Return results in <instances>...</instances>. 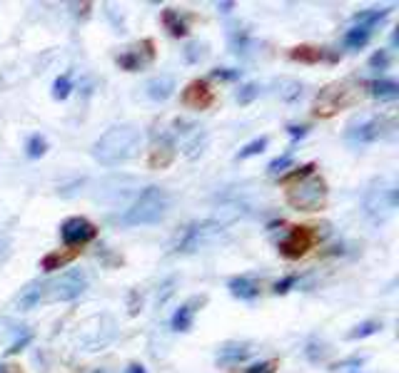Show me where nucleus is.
<instances>
[{
  "mask_svg": "<svg viewBox=\"0 0 399 373\" xmlns=\"http://www.w3.org/2000/svg\"><path fill=\"white\" fill-rule=\"evenodd\" d=\"M140 130L132 124H118L113 130H107L105 135L93 144V157L100 162L102 167H115L123 162L132 160L140 149Z\"/></svg>",
  "mask_w": 399,
  "mask_h": 373,
  "instance_id": "f257e3e1",
  "label": "nucleus"
},
{
  "mask_svg": "<svg viewBox=\"0 0 399 373\" xmlns=\"http://www.w3.org/2000/svg\"><path fill=\"white\" fill-rule=\"evenodd\" d=\"M170 207V197L162 187H145L137 199L125 209V214L120 217L123 226H145V224H157L167 214Z\"/></svg>",
  "mask_w": 399,
  "mask_h": 373,
  "instance_id": "f03ea898",
  "label": "nucleus"
},
{
  "mask_svg": "<svg viewBox=\"0 0 399 373\" xmlns=\"http://www.w3.org/2000/svg\"><path fill=\"white\" fill-rule=\"evenodd\" d=\"M225 237H227V226H222L220 222L214 219H203L195 222V224H187L182 231H178V237H175L170 249H173L175 254H195V251H203V249L217 247Z\"/></svg>",
  "mask_w": 399,
  "mask_h": 373,
  "instance_id": "7ed1b4c3",
  "label": "nucleus"
},
{
  "mask_svg": "<svg viewBox=\"0 0 399 373\" xmlns=\"http://www.w3.org/2000/svg\"><path fill=\"white\" fill-rule=\"evenodd\" d=\"M324 201H327V184L317 174L299 179L287 190V204L297 212H320Z\"/></svg>",
  "mask_w": 399,
  "mask_h": 373,
  "instance_id": "20e7f679",
  "label": "nucleus"
},
{
  "mask_svg": "<svg viewBox=\"0 0 399 373\" xmlns=\"http://www.w3.org/2000/svg\"><path fill=\"white\" fill-rule=\"evenodd\" d=\"M88 286V276L80 269H70L60 279H53V281H42V304L48 301H72L78 299L80 294Z\"/></svg>",
  "mask_w": 399,
  "mask_h": 373,
  "instance_id": "39448f33",
  "label": "nucleus"
},
{
  "mask_svg": "<svg viewBox=\"0 0 399 373\" xmlns=\"http://www.w3.org/2000/svg\"><path fill=\"white\" fill-rule=\"evenodd\" d=\"M394 209H397V187L389 179H380L364 197V212L375 222H384Z\"/></svg>",
  "mask_w": 399,
  "mask_h": 373,
  "instance_id": "423d86ee",
  "label": "nucleus"
},
{
  "mask_svg": "<svg viewBox=\"0 0 399 373\" xmlns=\"http://www.w3.org/2000/svg\"><path fill=\"white\" fill-rule=\"evenodd\" d=\"M389 132V122L382 117H362L354 119V122L347 127V140L354 144H364V142H377Z\"/></svg>",
  "mask_w": 399,
  "mask_h": 373,
  "instance_id": "0eeeda50",
  "label": "nucleus"
},
{
  "mask_svg": "<svg viewBox=\"0 0 399 373\" xmlns=\"http://www.w3.org/2000/svg\"><path fill=\"white\" fill-rule=\"evenodd\" d=\"M315 239H317L315 231L310 226H292L277 247H280V254L287 256V259H299V256H304L310 251Z\"/></svg>",
  "mask_w": 399,
  "mask_h": 373,
  "instance_id": "6e6552de",
  "label": "nucleus"
},
{
  "mask_svg": "<svg viewBox=\"0 0 399 373\" xmlns=\"http://www.w3.org/2000/svg\"><path fill=\"white\" fill-rule=\"evenodd\" d=\"M60 237L68 247H80V244H88L90 239L97 237V226L85 217H70L60 226Z\"/></svg>",
  "mask_w": 399,
  "mask_h": 373,
  "instance_id": "1a4fd4ad",
  "label": "nucleus"
},
{
  "mask_svg": "<svg viewBox=\"0 0 399 373\" xmlns=\"http://www.w3.org/2000/svg\"><path fill=\"white\" fill-rule=\"evenodd\" d=\"M182 102L192 110H208L212 105V90H210L208 80H192L182 90Z\"/></svg>",
  "mask_w": 399,
  "mask_h": 373,
  "instance_id": "9d476101",
  "label": "nucleus"
},
{
  "mask_svg": "<svg viewBox=\"0 0 399 373\" xmlns=\"http://www.w3.org/2000/svg\"><path fill=\"white\" fill-rule=\"evenodd\" d=\"M205 301H208V297H192L190 301L182 304V306H180L178 311H175V316H173V329H175V331H190L197 308L203 306Z\"/></svg>",
  "mask_w": 399,
  "mask_h": 373,
  "instance_id": "9b49d317",
  "label": "nucleus"
},
{
  "mask_svg": "<svg viewBox=\"0 0 399 373\" xmlns=\"http://www.w3.org/2000/svg\"><path fill=\"white\" fill-rule=\"evenodd\" d=\"M173 160H175L173 137L162 135L160 142H155V147H152V152H150V167H152V169H162V167H167Z\"/></svg>",
  "mask_w": 399,
  "mask_h": 373,
  "instance_id": "f8f14e48",
  "label": "nucleus"
},
{
  "mask_svg": "<svg viewBox=\"0 0 399 373\" xmlns=\"http://www.w3.org/2000/svg\"><path fill=\"white\" fill-rule=\"evenodd\" d=\"M227 289L235 299H242V301H252V299L260 297V284L250 276H235L227 281Z\"/></svg>",
  "mask_w": 399,
  "mask_h": 373,
  "instance_id": "ddd939ff",
  "label": "nucleus"
},
{
  "mask_svg": "<svg viewBox=\"0 0 399 373\" xmlns=\"http://www.w3.org/2000/svg\"><path fill=\"white\" fill-rule=\"evenodd\" d=\"M145 92H148L150 100L165 102L167 97L175 92V80L170 75H157V77H152V80H148V85H145Z\"/></svg>",
  "mask_w": 399,
  "mask_h": 373,
  "instance_id": "4468645a",
  "label": "nucleus"
},
{
  "mask_svg": "<svg viewBox=\"0 0 399 373\" xmlns=\"http://www.w3.org/2000/svg\"><path fill=\"white\" fill-rule=\"evenodd\" d=\"M250 346L247 344H237V341H230V344H225L220 351H217V363L220 366H235V363L244 361L247 356H250Z\"/></svg>",
  "mask_w": 399,
  "mask_h": 373,
  "instance_id": "2eb2a0df",
  "label": "nucleus"
},
{
  "mask_svg": "<svg viewBox=\"0 0 399 373\" xmlns=\"http://www.w3.org/2000/svg\"><path fill=\"white\" fill-rule=\"evenodd\" d=\"M389 13H392V8H372V10H362L357 13L354 18H352V28H362V30H375L380 23H384V18H387Z\"/></svg>",
  "mask_w": 399,
  "mask_h": 373,
  "instance_id": "dca6fc26",
  "label": "nucleus"
},
{
  "mask_svg": "<svg viewBox=\"0 0 399 373\" xmlns=\"http://www.w3.org/2000/svg\"><path fill=\"white\" fill-rule=\"evenodd\" d=\"M42 304V281H33L23 289V294L18 297V308L20 311H30Z\"/></svg>",
  "mask_w": 399,
  "mask_h": 373,
  "instance_id": "f3484780",
  "label": "nucleus"
},
{
  "mask_svg": "<svg viewBox=\"0 0 399 373\" xmlns=\"http://www.w3.org/2000/svg\"><path fill=\"white\" fill-rule=\"evenodd\" d=\"M78 251H80V249H72V251H65V254H60V251H50L48 256H42L40 269H42V272H55V269L68 267V264L78 256Z\"/></svg>",
  "mask_w": 399,
  "mask_h": 373,
  "instance_id": "a211bd4d",
  "label": "nucleus"
},
{
  "mask_svg": "<svg viewBox=\"0 0 399 373\" xmlns=\"http://www.w3.org/2000/svg\"><path fill=\"white\" fill-rule=\"evenodd\" d=\"M162 25H165L167 33H170L173 38H185L187 35V23L180 18V13L173 10V8L162 10Z\"/></svg>",
  "mask_w": 399,
  "mask_h": 373,
  "instance_id": "6ab92c4d",
  "label": "nucleus"
},
{
  "mask_svg": "<svg viewBox=\"0 0 399 373\" xmlns=\"http://www.w3.org/2000/svg\"><path fill=\"white\" fill-rule=\"evenodd\" d=\"M367 90L377 100H397L399 97V85L392 83V80H375V83L367 85Z\"/></svg>",
  "mask_w": 399,
  "mask_h": 373,
  "instance_id": "aec40b11",
  "label": "nucleus"
},
{
  "mask_svg": "<svg viewBox=\"0 0 399 373\" xmlns=\"http://www.w3.org/2000/svg\"><path fill=\"white\" fill-rule=\"evenodd\" d=\"M290 58H292L295 63H307V65H315V63H320V60L324 58V50L312 48V45H299V48L290 50Z\"/></svg>",
  "mask_w": 399,
  "mask_h": 373,
  "instance_id": "412c9836",
  "label": "nucleus"
},
{
  "mask_svg": "<svg viewBox=\"0 0 399 373\" xmlns=\"http://www.w3.org/2000/svg\"><path fill=\"white\" fill-rule=\"evenodd\" d=\"M370 38H372L370 30L350 28V30H347V33H345V48H350V50H359V48H364V45L370 42Z\"/></svg>",
  "mask_w": 399,
  "mask_h": 373,
  "instance_id": "4be33fe9",
  "label": "nucleus"
},
{
  "mask_svg": "<svg viewBox=\"0 0 399 373\" xmlns=\"http://www.w3.org/2000/svg\"><path fill=\"white\" fill-rule=\"evenodd\" d=\"M48 152V140L42 135H33L25 144V154H28L30 160H40L42 154Z\"/></svg>",
  "mask_w": 399,
  "mask_h": 373,
  "instance_id": "5701e85b",
  "label": "nucleus"
},
{
  "mask_svg": "<svg viewBox=\"0 0 399 373\" xmlns=\"http://www.w3.org/2000/svg\"><path fill=\"white\" fill-rule=\"evenodd\" d=\"M377 331H382V324L380 321H364V324L354 326L350 333H347V338L350 341H357V338H367V336H375Z\"/></svg>",
  "mask_w": 399,
  "mask_h": 373,
  "instance_id": "b1692460",
  "label": "nucleus"
},
{
  "mask_svg": "<svg viewBox=\"0 0 399 373\" xmlns=\"http://www.w3.org/2000/svg\"><path fill=\"white\" fill-rule=\"evenodd\" d=\"M267 137H257V140H252L250 144H244L242 149L237 152V160H250V157H255V154L265 152V147H267Z\"/></svg>",
  "mask_w": 399,
  "mask_h": 373,
  "instance_id": "393cba45",
  "label": "nucleus"
},
{
  "mask_svg": "<svg viewBox=\"0 0 399 373\" xmlns=\"http://www.w3.org/2000/svg\"><path fill=\"white\" fill-rule=\"evenodd\" d=\"M143 63H145V60L140 58V53H135V50H127V53L118 55V65L123 67V70H127V72L140 70V65H143Z\"/></svg>",
  "mask_w": 399,
  "mask_h": 373,
  "instance_id": "a878e982",
  "label": "nucleus"
},
{
  "mask_svg": "<svg viewBox=\"0 0 399 373\" xmlns=\"http://www.w3.org/2000/svg\"><path fill=\"white\" fill-rule=\"evenodd\" d=\"M280 97L285 102H292V100H297L299 95H302V85L299 83H295V80H280Z\"/></svg>",
  "mask_w": 399,
  "mask_h": 373,
  "instance_id": "bb28decb",
  "label": "nucleus"
},
{
  "mask_svg": "<svg viewBox=\"0 0 399 373\" xmlns=\"http://www.w3.org/2000/svg\"><path fill=\"white\" fill-rule=\"evenodd\" d=\"M257 48V42L250 40V38L244 35V33H237V35H233V53L237 55H247L250 50Z\"/></svg>",
  "mask_w": 399,
  "mask_h": 373,
  "instance_id": "cd10ccee",
  "label": "nucleus"
},
{
  "mask_svg": "<svg viewBox=\"0 0 399 373\" xmlns=\"http://www.w3.org/2000/svg\"><path fill=\"white\" fill-rule=\"evenodd\" d=\"M70 90H72L70 77H68V75H60L58 80L53 83V97H55V100H65V97L70 95Z\"/></svg>",
  "mask_w": 399,
  "mask_h": 373,
  "instance_id": "c85d7f7f",
  "label": "nucleus"
},
{
  "mask_svg": "<svg viewBox=\"0 0 399 373\" xmlns=\"http://www.w3.org/2000/svg\"><path fill=\"white\" fill-rule=\"evenodd\" d=\"M287 167H292V149L287 154H282V157H277V160H272L267 165V172L269 174H280V172H285Z\"/></svg>",
  "mask_w": 399,
  "mask_h": 373,
  "instance_id": "c756f323",
  "label": "nucleus"
},
{
  "mask_svg": "<svg viewBox=\"0 0 399 373\" xmlns=\"http://www.w3.org/2000/svg\"><path fill=\"white\" fill-rule=\"evenodd\" d=\"M315 169H317V165L315 162H307V165H302L297 169V172H290V174H285L282 177V182H299V179H304V177H310V174H315Z\"/></svg>",
  "mask_w": 399,
  "mask_h": 373,
  "instance_id": "7c9ffc66",
  "label": "nucleus"
},
{
  "mask_svg": "<svg viewBox=\"0 0 399 373\" xmlns=\"http://www.w3.org/2000/svg\"><path fill=\"white\" fill-rule=\"evenodd\" d=\"M205 50H208V45H205V42H190V45L185 48V60H187V63H200V60L208 55Z\"/></svg>",
  "mask_w": 399,
  "mask_h": 373,
  "instance_id": "2f4dec72",
  "label": "nucleus"
},
{
  "mask_svg": "<svg viewBox=\"0 0 399 373\" xmlns=\"http://www.w3.org/2000/svg\"><path fill=\"white\" fill-rule=\"evenodd\" d=\"M210 75L214 77V80H225V83H235V80H240L242 77V70H233V67H214Z\"/></svg>",
  "mask_w": 399,
  "mask_h": 373,
  "instance_id": "473e14b6",
  "label": "nucleus"
},
{
  "mask_svg": "<svg viewBox=\"0 0 399 373\" xmlns=\"http://www.w3.org/2000/svg\"><path fill=\"white\" fill-rule=\"evenodd\" d=\"M257 95H260V85L250 83V85H244V88H240L237 102H240V105H247V102H252Z\"/></svg>",
  "mask_w": 399,
  "mask_h": 373,
  "instance_id": "72a5a7b5",
  "label": "nucleus"
},
{
  "mask_svg": "<svg viewBox=\"0 0 399 373\" xmlns=\"http://www.w3.org/2000/svg\"><path fill=\"white\" fill-rule=\"evenodd\" d=\"M297 281H299L297 274H290V276L280 279V281H277V284L272 286V291L277 294V297H280V294H287L290 289H295V286H297Z\"/></svg>",
  "mask_w": 399,
  "mask_h": 373,
  "instance_id": "f704fd0d",
  "label": "nucleus"
},
{
  "mask_svg": "<svg viewBox=\"0 0 399 373\" xmlns=\"http://www.w3.org/2000/svg\"><path fill=\"white\" fill-rule=\"evenodd\" d=\"M175 284H178V279H175V276H170V279H167V281H162L160 291H157V304H160V306H162V304L167 301V299L173 297Z\"/></svg>",
  "mask_w": 399,
  "mask_h": 373,
  "instance_id": "c9c22d12",
  "label": "nucleus"
},
{
  "mask_svg": "<svg viewBox=\"0 0 399 373\" xmlns=\"http://www.w3.org/2000/svg\"><path fill=\"white\" fill-rule=\"evenodd\" d=\"M274 371H277V361H260L247 366L242 373H274Z\"/></svg>",
  "mask_w": 399,
  "mask_h": 373,
  "instance_id": "e433bc0d",
  "label": "nucleus"
},
{
  "mask_svg": "<svg viewBox=\"0 0 399 373\" xmlns=\"http://www.w3.org/2000/svg\"><path fill=\"white\" fill-rule=\"evenodd\" d=\"M203 144H205V135L200 137V135H195V140H190V142L185 144V157H197V154L203 152Z\"/></svg>",
  "mask_w": 399,
  "mask_h": 373,
  "instance_id": "4c0bfd02",
  "label": "nucleus"
},
{
  "mask_svg": "<svg viewBox=\"0 0 399 373\" xmlns=\"http://www.w3.org/2000/svg\"><path fill=\"white\" fill-rule=\"evenodd\" d=\"M370 65L375 67V70H387V67H389V53H387V50H380V53L372 55Z\"/></svg>",
  "mask_w": 399,
  "mask_h": 373,
  "instance_id": "58836bf2",
  "label": "nucleus"
},
{
  "mask_svg": "<svg viewBox=\"0 0 399 373\" xmlns=\"http://www.w3.org/2000/svg\"><path fill=\"white\" fill-rule=\"evenodd\" d=\"M30 341H33V333H30V331H25L23 336L18 338V341H13V344H10V349H6V354H8V356L18 354V351H23L25 346L30 344Z\"/></svg>",
  "mask_w": 399,
  "mask_h": 373,
  "instance_id": "ea45409f",
  "label": "nucleus"
},
{
  "mask_svg": "<svg viewBox=\"0 0 399 373\" xmlns=\"http://www.w3.org/2000/svg\"><path fill=\"white\" fill-rule=\"evenodd\" d=\"M364 363L362 356H354V358H347V361H340V363H334L332 371H347V368H359Z\"/></svg>",
  "mask_w": 399,
  "mask_h": 373,
  "instance_id": "a19ab883",
  "label": "nucleus"
},
{
  "mask_svg": "<svg viewBox=\"0 0 399 373\" xmlns=\"http://www.w3.org/2000/svg\"><path fill=\"white\" fill-rule=\"evenodd\" d=\"M287 135L292 137V144H295L297 140L307 137V124H290V127H287Z\"/></svg>",
  "mask_w": 399,
  "mask_h": 373,
  "instance_id": "79ce46f5",
  "label": "nucleus"
},
{
  "mask_svg": "<svg viewBox=\"0 0 399 373\" xmlns=\"http://www.w3.org/2000/svg\"><path fill=\"white\" fill-rule=\"evenodd\" d=\"M140 306H143V297L137 291H130V314H140Z\"/></svg>",
  "mask_w": 399,
  "mask_h": 373,
  "instance_id": "37998d69",
  "label": "nucleus"
},
{
  "mask_svg": "<svg viewBox=\"0 0 399 373\" xmlns=\"http://www.w3.org/2000/svg\"><path fill=\"white\" fill-rule=\"evenodd\" d=\"M125 373H148L140 363H130V366L125 368Z\"/></svg>",
  "mask_w": 399,
  "mask_h": 373,
  "instance_id": "c03bdc74",
  "label": "nucleus"
},
{
  "mask_svg": "<svg viewBox=\"0 0 399 373\" xmlns=\"http://www.w3.org/2000/svg\"><path fill=\"white\" fill-rule=\"evenodd\" d=\"M235 8V3H217V10H222V13H230Z\"/></svg>",
  "mask_w": 399,
  "mask_h": 373,
  "instance_id": "a18cd8bd",
  "label": "nucleus"
},
{
  "mask_svg": "<svg viewBox=\"0 0 399 373\" xmlns=\"http://www.w3.org/2000/svg\"><path fill=\"white\" fill-rule=\"evenodd\" d=\"M0 373H10V366H3V363H0Z\"/></svg>",
  "mask_w": 399,
  "mask_h": 373,
  "instance_id": "49530a36",
  "label": "nucleus"
},
{
  "mask_svg": "<svg viewBox=\"0 0 399 373\" xmlns=\"http://www.w3.org/2000/svg\"><path fill=\"white\" fill-rule=\"evenodd\" d=\"M95 373H107V371H95Z\"/></svg>",
  "mask_w": 399,
  "mask_h": 373,
  "instance_id": "de8ad7c7",
  "label": "nucleus"
}]
</instances>
